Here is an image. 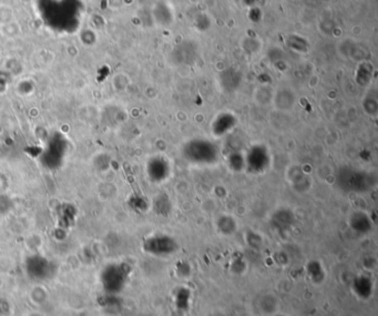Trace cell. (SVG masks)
Instances as JSON below:
<instances>
[{"label": "cell", "instance_id": "cell-10", "mask_svg": "<svg viewBox=\"0 0 378 316\" xmlns=\"http://www.w3.org/2000/svg\"><path fill=\"white\" fill-rule=\"evenodd\" d=\"M236 125H238V119L233 113L223 112L214 119L211 129H212V132L215 137H224V135L232 131Z\"/></svg>", "mask_w": 378, "mask_h": 316}, {"label": "cell", "instance_id": "cell-6", "mask_svg": "<svg viewBox=\"0 0 378 316\" xmlns=\"http://www.w3.org/2000/svg\"><path fill=\"white\" fill-rule=\"evenodd\" d=\"M245 170L252 174L264 173L271 166L272 156L264 144H253L244 154Z\"/></svg>", "mask_w": 378, "mask_h": 316}, {"label": "cell", "instance_id": "cell-8", "mask_svg": "<svg viewBox=\"0 0 378 316\" xmlns=\"http://www.w3.org/2000/svg\"><path fill=\"white\" fill-rule=\"evenodd\" d=\"M146 176L153 183H162L169 179L171 174V165L164 157L156 156L148 160L145 167Z\"/></svg>", "mask_w": 378, "mask_h": 316}, {"label": "cell", "instance_id": "cell-13", "mask_svg": "<svg viewBox=\"0 0 378 316\" xmlns=\"http://www.w3.org/2000/svg\"><path fill=\"white\" fill-rule=\"evenodd\" d=\"M350 228L358 234H367L371 230L370 217L362 211H357L350 215L349 218Z\"/></svg>", "mask_w": 378, "mask_h": 316}, {"label": "cell", "instance_id": "cell-14", "mask_svg": "<svg viewBox=\"0 0 378 316\" xmlns=\"http://www.w3.org/2000/svg\"><path fill=\"white\" fill-rule=\"evenodd\" d=\"M353 289L355 294L361 299H368L373 294L374 284L369 276L361 275L356 277L353 282Z\"/></svg>", "mask_w": 378, "mask_h": 316}, {"label": "cell", "instance_id": "cell-3", "mask_svg": "<svg viewBox=\"0 0 378 316\" xmlns=\"http://www.w3.org/2000/svg\"><path fill=\"white\" fill-rule=\"evenodd\" d=\"M131 268L127 263H110L102 269L100 283L108 295H118L129 282Z\"/></svg>", "mask_w": 378, "mask_h": 316}, {"label": "cell", "instance_id": "cell-23", "mask_svg": "<svg viewBox=\"0 0 378 316\" xmlns=\"http://www.w3.org/2000/svg\"><path fill=\"white\" fill-rule=\"evenodd\" d=\"M292 184H293V188L295 189L297 192H304L309 189V186H310L309 179H307V176L302 171L293 173Z\"/></svg>", "mask_w": 378, "mask_h": 316}, {"label": "cell", "instance_id": "cell-11", "mask_svg": "<svg viewBox=\"0 0 378 316\" xmlns=\"http://www.w3.org/2000/svg\"><path fill=\"white\" fill-rule=\"evenodd\" d=\"M294 222H295V216L290 209L281 208L274 212L271 216L272 227L279 232H286L290 230Z\"/></svg>", "mask_w": 378, "mask_h": 316}, {"label": "cell", "instance_id": "cell-12", "mask_svg": "<svg viewBox=\"0 0 378 316\" xmlns=\"http://www.w3.org/2000/svg\"><path fill=\"white\" fill-rule=\"evenodd\" d=\"M219 81L222 89L226 92H233L239 88L242 81L241 74L235 69H226L221 72Z\"/></svg>", "mask_w": 378, "mask_h": 316}, {"label": "cell", "instance_id": "cell-17", "mask_svg": "<svg viewBox=\"0 0 378 316\" xmlns=\"http://www.w3.org/2000/svg\"><path fill=\"white\" fill-rule=\"evenodd\" d=\"M226 164L230 167V170H232L234 172H241L243 170H245L244 154L239 151L231 152L226 158Z\"/></svg>", "mask_w": 378, "mask_h": 316}, {"label": "cell", "instance_id": "cell-18", "mask_svg": "<svg viewBox=\"0 0 378 316\" xmlns=\"http://www.w3.org/2000/svg\"><path fill=\"white\" fill-rule=\"evenodd\" d=\"M373 66L368 62H363L360 64L356 72V81L358 85L366 86L370 82L373 77Z\"/></svg>", "mask_w": 378, "mask_h": 316}, {"label": "cell", "instance_id": "cell-27", "mask_svg": "<svg viewBox=\"0 0 378 316\" xmlns=\"http://www.w3.org/2000/svg\"><path fill=\"white\" fill-rule=\"evenodd\" d=\"M364 108L365 110H366V112L370 115H375L376 112H377V109H378V103H377V100L375 98H369L367 99L366 101L364 102Z\"/></svg>", "mask_w": 378, "mask_h": 316}, {"label": "cell", "instance_id": "cell-19", "mask_svg": "<svg viewBox=\"0 0 378 316\" xmlns=\"http://www.w3.org/2000/svg\"><path fill=\"white\" fill-rule=\"evenodd\" d=\"M173 301H174L175 306L179 309H182V311L188 309L190 306V301H191L190 289H188L187 287H179L174 293Z\"/></svg>", "mask_w": 378, "mask_h": 316}, {"label": "cell", "instance_id": "cell-5", "mask_svg": "<svg viewBox=\"0 0 378 316\" xmlns=\"http://www.w3.org/2000/svg\"><path fill=\"white\" fill-rule=\"evenodd\" d=\"M142 249L145 253L157 257H165L174 254L179 244L174 237L168 234H152L143 241Z\"/></svg>", "mask_w": 378, "mask_h": 316}, {"label": "cell", "instance_id": "cell-21", "mask_svg": "<svg viewBox=\"0 0 378 316\" xmlns=\"http://www.w3.org/2000/svg\"><path fill=\"white\" fill-rule=\"evenodd\" d=\"M153 209H155L156 213L165 216L171 212L172 203L170 201V199L165 195H160L155 199V201H153Z\"/></svg>", "mask_w": 378, "mask_h": 316}, {"label": "cell", "instance_id": "cell-7", "mask_svg": "<svg viewBox=\"0 0 378 316\" xmlns=\"http://www.w3.org/2000/svg\"><path fill=\"white\" fill-rule=\"evenodd\" d=\"M24 270L31 280L47 281L55 275L56 265L48 257L41 254H34L26 259Z\"/></svg>", "mask_w": 378, "mask_h": 316}, {"label": "cell", "instance_id": "cell-22", "mask_svg": "<svg viewBox=\"0 0 378 316\" xmlns=\"http://www.w3.org/2000/svg\"><path fill=\"white\" fill-rule=\"evenodd\" d=\"M307 273H309L311 279L315 282L319 283L325 279V272L322 266V264L317 261H312L307 264Z\"/></svg>", "mask_w": 378, "mask_h": 316}, {"label": "cell", "instance_id": "cell-1", "mask_svg": "<svg viewBox=\"0 0 378 316\" xmlns=\"http://www.w3.org/2000/svg\"><path fill=\"white\" fill-rule=\"evenodd\" d=\"M376 183L377 177L375 173L353 166H343L336 174L337 188L346 193H367L375 188Z\"/></svg>", "mask_w": 378, "mask_h": 316}, {"label": "cell", "instance_id": "cell-24", "mask_svg": "<svg viewBox=\"0 0 378 316\" xmlns=\"http://www.w3.org/2000/svg\"><path fill=\"white\" fill-rule=\"evenodd\" d=\"M294 103V95L291 91L287 90H282L279 91L276 95V107L280 109H290L293 107Z\"/></svg>", "mask_w": 378, "mask_h": 316}, {"label": "cell", "instance_id": "cell-26", "mask_svg": "<svg viewBox=\"0 0 378 316\" xmlns=\"http://www.w3.org/2000/svg\"><path fill=\"white\" fill-rule=\"evenodd\" d=\"M11 206H12L11 199L6 195H0V215L9 213Z\"/></svg>", "mask_w": 378, "mask_h": 316}, {"label": "cell", "instance_id": "cell-20", "mask_svg": "<svg viewBox=\"0 0 378 316\" xmlns=\"http://www.w3.org/2000/svg\"><path fill=\"white\" fill-rule=\"evenodd\" d=\"M286 44L290 49L297 51V53H302V54L306 53V51L310 48L309 41H307L305 38L300 37V36H296V35L288 36L286 39Z\"/></svg>", "mask_w": 378, "mask_h": 316}, {"label": "cell", "instance_id": "cell-2", "mask_svg": "<svg viewBox=\"0 0 378 316\" xmlns=\"http://www.w3.org/2000/svg\"><path fill=\"white\" fill-rule=\"evenodd\" d=\"M182 157L189 163L195 165H212L220 157V148L208 139L195 138L189 140L182 147Z\"/></svg>", "mask_w": 378, "mask_h": 316}, {"label": "cell", "instance_id": "cell-16", "mask_svg": "<svg viewBox=\"0 0 378 316\" xmlns=\"http://www.w3.org/2000/svg\"><path fill=\"white\" fill-rule=\"evenodd\" d=\"M216 228L223 235H232L238 229V223L231 215H222L217 218Z\"/></svg>", "mask_w": 378, "mask_h": 316}, {"label": "cell", "instance_id": "cell-15", "mask_svg": "<svg viewBox=\"0 0 378 316\" xmlns=\"http://www.w3.org/2000/svg\"><path fill=\"white\" fill-rule=\"evenodd\" d=\"M75 210L73 208V205L65 203L62 204L59 209H58V222L61 225L62 228H68L71 227V225L75 221Z\"/></svg>", "mask_w": 378, "mask_h": 316}, {"label": "cell", "instance_id": "cell-4", "mask_svg": "<svg viewBox=\"0 0 378 316\" xmlns=\"http://www.w3.org/2000/svg\"><path fill=\"white\" fill-rule=\"evenodd\" d=\"M68 151V141L65 135L55 133L47 140L46 147L41 156V162L44 167L49 170H56L65 162Z\"/></svg>", "mask_w": 378, "mask_h": 316}, {"label": "cell", "instance_id": "cell-9", "mask_svg": "<svg viewBox=\"0 0 378 316\" xmlns=\"http://www.w3.org/2000/svg\"><path fill=\"white\" fill-rule=\"evenodd\" d=\"M198 56V47L194 41L184 40L173 49L171 54L172 61L177 64H192Z\"/></svg>", "mask_w": 378, "mask_h": 316}, {"label": "cell", "instance_id": "cell-25", "mask_svg": "<svg viewBox=\"0 0 378 316\" xmlns=\"http://www.w3.org/2000/svg\"><path fill=\"white\" fill-rule=\"evenodd\" d=\"M129 205L137 212H144L148 209V201L141 196H133L129 200Z\"/></svg>", "mask_w": 378, "mask_h": 316}]
</instances>
